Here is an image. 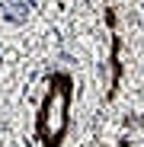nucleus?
Segmentation results:
<instances>
[{
	"label": "nucleus",
	"mask_w": 144,
	"mask_h": 147,
	"mask_svg": "<svg viewBox=\"0 0 144 147\" xmlns=\"http://www.w3.org/2000/svg\"><path fill=\"white\" fill-rule=\"evenodd\" d=\"M26 3H19V0H13V3H7V19L10 22H22V19H26Z\"/></svg>",
	"instance_id": "f03ea898"
},
{
	"label": "nucleus",
	"mask_w": 144,
	"mask_h": 147,
	"mask_svg": "<svg viewBox=\"0 0 144 147\" xmlns=\"http://www.w3.org/2000/svg\"><path fill=\"white\" fill-rule=\"evenodd\" d=\"M64 121H67V96H64V90H55L48 106H45V125L42 128L48 138H58L64 131Z\"/></svg>",
	"instance_id": "f257e3e1"
}]
</instances>
